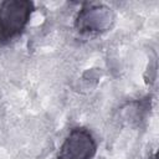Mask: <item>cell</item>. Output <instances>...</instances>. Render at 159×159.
Masks as SVG:
<instances>
[{
    "label": "cell",
    "mask_w": 159,
    "mask_h": 159,
    "mask_svg": "<svg viewBox=\"0 0 159 159\" xmlns=\"http://www.w3.org/2000/svg\"><path fill=\"white\" fill-rule=\"evenodd\" d=\"M34 10L30 0H5L0 4V45L10 42L25 30Z\"/></svg>",
    "instance_id": "1"
},
{
    "label": "cell",
    "mask_w": 159,
    "mask_h": 159,
    "mask_svg": "<svg viewBox=\"0 0 159 159\" xmlns=\"http://www.w3.org/2000/svg\"><path fill=\"white\" fill-rule=\"evenodd\" d=\"M96 152L97 143L91 132L83 127H76L61 144L57 159H92Z\"/></svg>",
    "instance_id": "3"
},
{
    "label": "cell",
    "mask_w": 159,
    "mask_h": 159,
    "mask_svg": "<svg viewBox=\"0 0 159 159\" xmlns=\"http://www.w3.org/2000/svg\"><path fill=\"white\" fill-rule=\"evenodd\" d=\"M152 159H157V154H155V153L153 154V157H152Z\"/></svg>",
    "instance_id": "4"
},
{
    "label": "cell",
    "mask_w": 159,
    "mask_h": 159,
    "mask_svg": "<svg viewBox=\"0 0 159 159\" xmlns=\"http://www.w3.org/2000/svg\"><path fill=\"white\" fill-rule=\"evenodd\" d=\"M116 21L114 11L104 4L86 2L75 17V27L80 34H102L112 29Z\"/></svg>",
    "instance_id": "2"
}]
</instances>
